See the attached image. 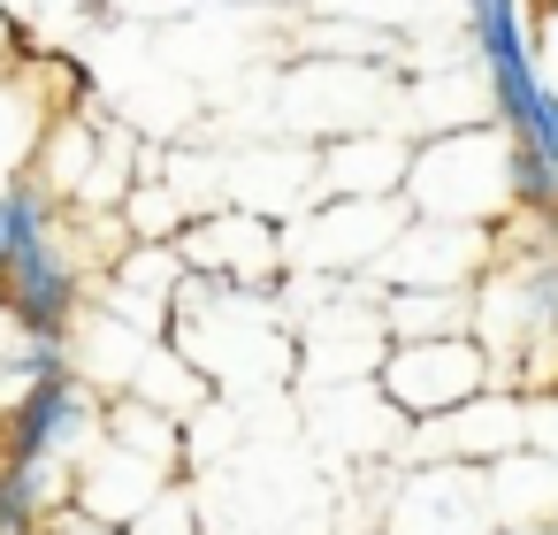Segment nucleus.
<instances>
[{"mask_svg": "<svg viewBox=\"0 0 558 535\" xmlns=\"http://www.w3.org/2000/svg\"><path fill=\"white\" fill-rule=\"evenodd\" d=\"M47 466L54 459L0 466V535H39L47 527Z\"/></svg>", "mask_w": 558, "mask_h": 535, "instance_id": "obj_2", "label": "nucleus"}, {"mask_svg": "<svg viewBox=\"0 0 558 535\" xmlns=\"http://www.w3.org/2000/svg\"><path fill=\"white\" fill-rule=\"evenodd\" d=\"M62 367H70V344H62V337H32V352H24V382H32V375H62Z\"/></svg>", "mask_w": 558, "mask_h": 535, "instance_id": "obj_3", "label": "nucleus"}, {"mask_svg": "<svg viewBox=\"0 0 558 535\" xmlns=\"http://www.w3.org/2000/svg\"><path fill=\"white\" fill-rule=\"evenodd\" d=\"M93 421V390L77 382V367L62 375H32L24 398L0 413V466H32V459H54L62 443H77Z\"/></svg>", "mask_w": 558, "mask_h": 535, "instance_id": "obj_1", "label": "nucleus"}]
</instances>
